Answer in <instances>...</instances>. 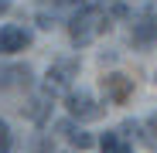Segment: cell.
Instances as JSON below:
<instances>
[{
    "label": "cell",
    "mask_w": 157,
    "mask_h": 153,
    "mask_svg": "<svg viewBox=\"0 0 157 153\" xmlns=\"http://www.w3.org/2000/svg\"><path fill=\"white\" fill-rule=\"evenodd\" d=\"M109 27V17H106V10L102 7H86V10H78L75 17H72V41L78 44V48H86V44H92L102 31Z\"/></svg>",
    "instance_id": "1"
},
{
    "label": "cell",
    "mask_w": 157,
    "mask_h": 153,
    "mask_svg": "<svg viewBox=\"0 0 157 153\" xmlns=\"http://www.w3.org/2000/svg\"><path fill=\"white\" fill-rule=\"evenodd\" d=\"M65 106H68L72 119H99V116H102V109L92 102V95H89V92H68Z\"/></svg>",
    "instance_id": "2"
},
{
    "label": "cell",
    "mask_w": 157,
    "mask_h": 153,
    "mask_svg": "<svg viewBox=\"0 0 157 153\" xmlns=\"http://www.w3.org/2000/svg\"><path fill=\"white\" fill-rule=\"evenodd\" d=\"M102 92H106V99H109V102L123 106V102L133 95V78H126V75L113 71V75H106V78H102Z\"/></svg>",
    "instance_id": "3"
},
{
    "label": "cell",
    "mask_w": 157,
    "mask_h": 153,
    "mask_svg": "<svg viewBox=\"0 0 157 153\" xmlns=\"http://www.w3.org/2000/svg\"><path fill=\"white\" fill-rule=\"evenodd\" d=\"M28 31L24 27H4L0 31V51H4V55H14V51H24L28 48Z\"/></svg>",
    "instance_id": "4"
},
{
    "label": "cell",
    "mask_w": 157,
    "mask_h": 153,
    "mask_svg": "<svg viewBox=\"0 0 157 153\" xmlns=\"http://www.w3.org/2000/svg\"><path fill=\"white\" fill-rule=\"evenodd\" d=\"M58 133H65V140H68L72 146H78V150H89V146L96 143V140H92V136H89V133L82 129V126H75L72 119H65V122H58Z\"/></svg>",
    "instance_id": "5"
},
{
    "label": "cell",
    "mask_w": 157,
    "mask_h": 153,
    "mask_svg": "<svg viewBox=\"0 0 157 153\" xmlns=\"http://www.w3.org/2000/svg\"><path fill=\"white\" fill-rule=\"evenodd\" d=\"M154 41H157V20H154V17H140V20L133 24V44L147 48V44H154Z\"/></svg>",
    "instance_id": "6"
},
{
    "label": "cell",
    "mask_w": 157,
    "mask_h": 153,
    "mask_svg": "<svg viewBox=\"0 0 157 153\" xmlns=\"http://www.w3.org/2000/svg\"><path fill=\"white\" fill-rule=\"evenodd\" d=\"M72 71H75V65H72V61L55 65V68L48 71V82H44V85H48V92H62V89L68 85V75H72Z\"/></svg>",
    "instance_id": "7"
},
{
    "label": "cell",
    "mask_w": 157,
    "mask_h": 153,
    "mask_svg": "<svg viewBox=\"0 0 157 153\" xmlns=\"http://www.w3.org/2000/svg\"><path fill=\"white\" fill-rule=\"evenodd\" d=\"M99 146H102V153H133L130 143L123 140V133H102Z\"/></svg>",
    "instance_id": "8"
},
{
    "label": "cell",
    "mask_w": 157,
    "mask_h": 153,
    "mask_svg": "<svg viewBox=\"0 0 157 153\" xmlns=\"http://www.w3.org/2000/svg\"><path fill=\"white\" fill-rule=\"evenodd\" d=\"M140 140L147 143V150H154V153H157V112H154V116H147V122L140 126Z\"/></svg>",
    "instance_id": "9"
},
{
    "label": "cell",
    "mask_w": 157,
    "mask_h": 153,
    "mask_svg": "<svg viewBox=\"0 0 157 153\" xmlns=\"http://www.w3.org/2000/svg\"><path fill=\"white\" fill-rule=\"evenodd\" d=\"M10 150V126L0 119V153H7Z\"/></svg>",
    "instance_id": "10"
},
{
    "label": "cell",
    "mask_w": 157,
    "mask_h": 153,
    "mask_svg": "<svg viewBox=\"0 0 157 153\" xmlns=\"http://www.w3.org/2000/svg\"><path fill=\"white\" fill-rule=\"evenodd\" d=\"M4 10H7V4H4V0H0V14H4Z\"/></svg>",
    "instance_id": "11"
},
{
    "label": "cell",
    "mask_w": 157,
    "mask_h": 153,
    "mask_svg": "<svg viewBox=\"0 0 157 153\" xmlns=\"http://www.w3.org/2000/svg\"><path fill=\"white\" fill-rule=\"evenodd\" d=\"M58 4H68V0H58Z\"/></svg>",
    "instance_id": "12"
},
{
    "label": "cell",
    "mask_w": 157,
    "mask_h": 153,
    "mask_svg": "<svg viewBox=\"0 0 157 153\" xmlns=\"http://www.w3.org/2000/svg\"><path fill=\"white\" fill-rule=\"evenodd\" d=\"M41 153H48V150H41Z\"/></svg>",
    "instance_id": "13"
}]
</instances>
